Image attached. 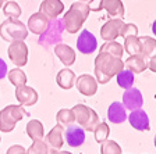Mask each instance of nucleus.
Returning a JSON list of instances; mask_svg holds the SVG:
<instances>
[{
  "label": "nucleus",
  "mask_w": 156,
  "mask_h": 154,
  "mask_svg": "<svg viewBox=\"0 0 156 154\" xmlns=\"http://www.w3.org/2000/svg\"><path fill=\"white\" fill-rule=\"evenodd\" d=\"M124 70V63L120 57L101 51L95 58V77L99 84H107L113 77Z\"/></svg>",
  "instance_id": "nucleus-1"
},
{
  "label": "nucleus",
  "mask_w": 156,
  "mask_h": 154,
  "mask_svg": "<svg viewBox=\"0 0 156 154\" xmlns=\"http://www.w3.org/2000/svg\"><path fill=\"white\" fill-rule=\"evenodd\" d=\"M128 121H130L131 126L136 131H149L151 129L149 117H148L146 111H144L142 108L131 111V114L128 115Z\"/></svg>",
  "instance_id": "nucleus-16"
},
{
  "label": "nucleus",
  "mask_w": 156,
  "mask_h": 154,
  "mask_svg": "<svg viewBox=\"0 0 156 154\" xmlns=\"http://www.w3.org/2000/svg\"><path fill=\"white\" fill-rule=\"evenodd\" d=\"M27 154H49V146L45 139L34 140V143L27 150Z\"/></svg>",
  "instance_id": "nucleus-32"
},
{
  "label": "nucleus",
  "mask_w": 156,
  "mask_h": 154,
  "mask_svg": "<svg viewBox=\"0 0 156 154\" xmlns=\"http://www.w3.org/2000/svg\"><path fill=\"white\" fill-rule=\"evenodd\" d=\"M94 133H95V139H96L98 143H102V142L107 140L109 133H110V128L107 126L106 122H99L96 125V128L94 129Z\"/></svg>",
  "instance_id": "nucleus-33"
},
{
  "label": "nucleus",
  "mask_w": 156,
  "mask_h": 154,
  "mask_svg": "<svg viewBox=\"0 0 156 154\" xmlns=\"http://www.w3.org/2000/svg\"><path fill=\"white\" fill-rule=\"evenodd\" d=\"M124 67L127 70L133 71L134 74H141L148 68V60L144 57L142 54H136V56H130L128 60L124 63Z\"/></svg>",
  "instance_id": "nucleus-20"
},
{
  "label": "nucleus",
  "mask_w": 156,
  "mask_h": 154,
  "mask_svg": "<svg viewBox=\"0 0 156 154\" xmlns=\"http://www.w3.org/2000/svg\"><path fill=\"white\" fill-rule=\"evenodd\" d=\"M6 154H27V150L23 147V146L14 145V146H10Z\"/></svg>",
  "instance_id": "nucleus-36"
},
{
  "label": "nucleus",
  "mask_w": 156,
  "mask_h": 154,
  "mask_svg": "<svg viewBox=\"0 0 156 154\" xmlns=\"http://www.w3.org/2000/svg\"><path fill=\"white\" fill-rule=\"evenodd\" d=\"M55 54L57 56L58 60L62 61L66 67H70V65H73L75 63V51L68 45H63V43L56 45Z\"/></svg>",
  "instance_id": "nucleus-19"
},
{
  "label": "nucleus",
  "mask_w": 156,
  "mask_h": 154,
  "mask_svg": "<svg viewBox=\"0 0 156 154\" xmlns=\"http://www.w3.org/2000/svg\"><path fill=\"white\" fill-rule=\"evenodd\" d=\"M16 97L21 106H34L38 101V92L34 87L23 85L16 87Z\"/></svg>",
  "instance_id": "nucleus-15"
},
{
  "label": "nucleus",
  "mask_w": 156,
  "mask_h": 154,
  "mask_svg": "<svg viewBox=\"0 0 156 154\" xmlns=\"http://www.w3.org/2000/svg\"><path fill=\"white\" fill-rule=\"evenodd\" d=\"M148 68H149L152 72L156 74V57H153V58L149 60V63H148Z\"/></svg>",
  "instance_id": "nucleus-38"
},
{
  "label": "nucleus",
  "mask_w": 156,
  "mask_h": 154,
  "mask_svg": "<svg viewBox=\"0 0 156 154\" xmlns=\"http://www.w3.org/2000/svg\"><path fill=\"white\" fill-rule=\"evenodd\" d=\"M64 31L66 28H64V24H63V18L52 19L49 22L48 28L39 35V39H38L39 46H42L45 49H50L53 46L58 45L63 40Z\"/></svg>",
  "instance_id": "nucleus-4"
},
{
  "label": "nucleus",
  "mask_w": 156,
  "mask_h": 154,
  "mask_svg": "<svg viewBox=\"0 0 156 154\" xmlns=\"http://www.w3.org/2000/svg\"><path fill=\"white\" fill-rule=\"evenodd\" d=\"M133 35H138V26L135 24H124L121 28L120 36L121 38H127V36H133Z\"/></svg>",
  "instance_id": "nucleus-34"
},
{
  "label": "nucleus",
  "mask_w": 156,
  "mask_h": 154,
  "mask_svg": "<svg viewBox=\"0 0 156 154\" xmlns=\"http://www.w3.org/2000/svg\"><path fill=\"white\" fill-rule=\"evenodd\" d=\"M152 32H153V35L156 36V19L152 22Z\"/></svg>",
  "instance_id": "nucleus-40"
},
{
  "label": "nucleus",
  "mask_w": 156,
  "mask_h": 154,
  "mask_svg": "<svg viewBox=\"0 0 156 154\" xmlns=\"http://www.w3.org/2000/svg\"><path fill=\"white\" fill-rule=\"evenodd\" d=\"M64 11V4L62 0H43L39 6V13L48 17L49 21L56 19Z\"/></svg>",
  "instance_id": "nucleus-14"
},
{
  "label": "nucleus",
  "mask_w": 156,
  "mask_h": 154,
  "mask_svg": "<svg viewBox=\"0 0 156 154\" xmlns=\"http://www.w3.org/2000/svg\"><path fill=\"white\" fill-rule=\"evenodd\" d=\"M56 82L62 89H71L73 86H75V74L68 68H63L56 75Z\"/></svg>",
  "instance_id": "nucleus-21"
},
{
  "label": "nucleus",
  "mask_w": 156,
  "mask_h": 154,
  "mask_svg": "<svg viewBox=\"0 0 156 154\" xmlns=\"http://www.w3.org/2000/svg\"><path fill=\"white\" fill-rule=\"evenodd\" d=\"M28 36V26L24 25L18 18H7L0 25V38L6 42L25 40Z\"/></svg>",
  "instance_id": "nucleus-3"
},
{
  "label": "nucleus",
  "mask_w": 156,
  "mask_h": 154,
  "mask_svg": "<svg viewBox=\"0 0 156 154\" xmlns=\"http://www.w3.org/2000/svg\"><path fill=\"white\" fill-rule=\"evenodd\" d=\"M64 139L70 147H80L85 142V129L73 124L64 129Z\"/></svg>",
  "instance_id": "nucleus-10"
},
{
  "label": "nucleus",
  "mask_w": 156,
  "mask_h": 154,
  "mask_svg": "<svg viewBox=\"0 0 156 154\" xmlns=\"http://www.w3.org/2000/svg\"><path fill=\"white\" fill-rule=\"evenodd\" d=\"M7 54L13 64H16L17 67H24L28 61V46L25 45L24 40L11 42L7 50Z\"/></svg>",
  "instance_id": "nucleus-7"
},
{
  "label": "nucleus",
  "mask_w": 156,
  "mask_h": 154,
  "mask_svg": "<svg viewBox=\"0 0 156 154\" xmlns=\"http://www.w3.org/2000/svg\"><path fill=\"white\" fill-rule=\"evenodd\" d=\"M124 25V21L121 18H112L107 22L103 24V26L101 28V38L106 42H112L116 40L120 36L121 28Z\"/></svg>",
  "instance_id": "nucleus-8"
},
{
  "label": "nucleus",
  "mask_w": 156,
  "mask_h": 154,
  "mask_svg": "<svg viewBox=\"0 0 156 154\" xmlns=\"http://www.w3.org/2000/svg\"><path fill=\"white\" fill-rule=\"evenodd\" d=\"M7 74H9V68H7L6 61L0 58V79H3Z\"/></svg>",
  "instance_id": "nucleus-37"
},
{
  "label": "nucleus",
  "mask_w": 156,
  "mask_h": 154,
  "mask_svg": "<svg viewBox=\"0 0 156 154\" xmlns=\"http://www.w3.org/2000/svg\"><path fill=\"white\" fill-rule=\"evenodd\" d=\"M88 6L91 11H101L103 10V0H89Z\"/></svg>",
  "instance_id": "nucleus-35"
},
{
  "label": "nucleus",
  "mask_w": 156,
  "mask_h": 154,
  "mask_svg": "<svg viewBox=\"0 0 156 154\" xmlns=\"http://www.w3.org/2000/svg\"><path fill=\"white\" fill-rule=\"evenodd\" d=\"M75 87L78 92L85 96H94L98 92V80L92 75L82 74L78 78H75Z\"/></svg>",
  "instance_id": "nucleus-12"
},
{
  "label": "nucleus",
  "mask_w": 156,
  "mask_h": 154,
  "mask_svg": "<svg viewBox=\"0 0 156 154\" xmlns=\"http://www.w3.org/2000/svg\"><path fill=\"white\" fill-rule=\"evenodd\" d=\"M77 49L82 54H92L98 49V40L88 29H84L77 39Z\"/></svg>",
  "instance_id": "nucleus-11"
},
{
  "label": "nucleus",
  "mask_w": 156,
  "mask_h": 154,
  "mask_svg": "<svg viewBox=\"0 0 156 154\" xmlns=\"http://www.w3.org/2000/svg\"><path fill=\"white\" fill-rule=\"evenodd\" d=\"M49 18L48 17H45L42 13H35V14H32V15L29 17V19H28V29L31 31L32 33H35V35H41V33L45 31L46 28H48V25H49Z\"/></svg>",
  "instance_id": "nucleus-18"
},
{
  "label": "nucleus",
  "mask_w": 156,
  "mask_h": 154,
  "mask_svg": "<svg viewBox=\"0 0 156 154\" xmlns=\"http://www.w3.org/2000/svg\"><path fill=\"white\" fill-rule=\"evenodd\" d=\"M3 13L7 18H20L23 10L17 2H6V4L3 6Z\"/></svg>",
  "instance_id": "nucleus-29"
},
{
  "label": "nucleus",
  "mask_w": 156,
  "mask_h": 154,
  "mask_svg": "<svg viewBox=\"0 0 156 154\" xmlns=\"http://www.w3.org/2000/svg\"><path fill=\"white\" fill-rule=\"evenodd\" d=\"M0 142H2V138H0Z\"/></svg>",
  "instance_id": "nucleus-44"
},
{
  "label": "nucleus",
  "mask_w": 156,
  "mask_h": 154,
  "mask_svg": "<svg viewBox=\"0 0 156 154\" xmlns=\"http://www.w3.org/2000/svg\"><path fill=\"white\" fill-rule=\"evenodd\" d=\"M64 129L62 125H56L55 128H52V131L49 132L48 135L45 136V140L49 146V154H53L55 151L60 150L64 145Z\"/></svg>",
  "instance_id": "nucleus-9"
},
{
  "label": "nucleus",
  "mask_w": 156,
  "mask_h": 154,
  "mask_svg": "<svg viewBox=\"0 0 156 154\" xmlns=\"http://www.w3.org/2000/svg\"><path fill=\"white\" fill-rule=\"evenodd\" d=\"M89 6L85 2H75L70 6V10L63 17V24L68 33H77L82 28L85 19L89 15Z\"/></svg>",
  "instance_id": "nucleus-2"
},
{
  "label": "nucleus",
  "mask_w": 156,
  "mask_h": 154,
  "mask_svg": "<svg viewBox=\"0 0 156 154\" xmlns=\"http://www.w3.org/2000/svg\"><path fill=\"white\" fill-rule=\"evenodd\" d=\"M101 51H106V53H110V54L116 56V57H123V51H124V46L117 43L116 40H112V42H106L105 45L101 46Z\"/></svg>",
  "instance_id": "nucleus-30"
},
{
  "label": "nucleus",
  "mask_w": 156,
  "mask_h": 154,
  "mask_svg": "<svg viewBox=\"0 0 156 154\" xmlns=\"http://www.w3.org/2000/svg\"><path fill=\"white\" fill-rule=\"evenodd\" d=\"M123 106L126 107V110H130V111L142 108L144 97L142 93L140 92V89H136V87L127 89L123 94Z\"/></svg>",
  "instance_id": "nucleus-13"
},
{
  "label": "nucleus",
  "mask_w": 156,
  "mask_h": 154,
  "mask_svg": "<svg viewBox=\"0 0 156 154\" xmlns=\"http://www.w3.org/2000/svg\"><path fill=\"white\" fill-rule=\"evenodd\" d=\"M128 118L126 112V107L120 101H113L107 108V119L112 124H123Z\"/></svg>",
  "instance_id": "nucleus-17"
},
{
  "label": "nucleus",
  "mask_w": 156,
  "mask_h": 154,
  "mask_svg": "<svg viewBox=\"0 0 156 154\" xmlns=\"http://www.w3.org/2000/svg\"><path fill=\"white\" fill-rule=\"evenodd\" d=\"M27 135L34 140H41L45 138V131H43L42 122L38 119H31L27 124Z\"/></svg>",
  "instance_id": "nucleus-23"
},
{
  "label": "nucleus",
  "mask_w": 156,
  "mask_h": 154,
  "mask_svg": "<svg viewBox=\"0 0 156 154\" xmlns=\"http://www.w3.org/2000/svg\"><path fill=\"white\" fill-rule=\"evenodd\" d=\"M141 39V54L146 58V60H151V58L156 57V40L153 38L149 36H144Z\"/></svg>",
  "instance_id": "nucleus-24"
},
{
  "label": "nucleus",
  "mask_w": 156,
  "mask_h": 154,
  "mask_svg": "<svg viewBox=\"0 0 156 154\" xmlns=\"http://www.w3.org/2000/svg\"><path fill=\"white\" fill-rule=\"evenodd\" d=\"M56 121H57V124L62 125L63 128H67V126L73 125L75 122V117H74L73 110L71 108H62L57 112V115H56Z\"/></svg>",
  "instance_id": "nucleus-26"
},
{
  "label": "nucleus",
  "mask_w": 156,
  "mask_h": 154,
  "mask_svg": "<svg viewBox=\"0 0 156 154\" xmlns=\"http://www.w3.org/2000/svg\"><path fill=\"white\" fill-rule=\"evenodd\" d=\"M103 9L112 18H124V4L121 0H103Z\"/></svg>",
  "instance_id": "nucleus-22"
},
{
  "label": "nucleus",
  "mask_w": 156,
  "mask_h": 154,
  "mask_svg": "<svg viewBox=\"0 0 156 154\" xmlns=\"http://www.w3.org/2000/svg\"><path fill=\"white\" fill-rule=\"evenodd\" d=\"M53 154H73V153H70V151H64V150H57Z\"/></svg>",
  "instance_id": "nucleus-39"
},
{
  "label": "nucleus",
  "mask_w": 156,
  "mask_h": 154,
  "mask_svg": "<svg viewBox=\"0 0 156 154\" xmlns=\"http://www.w3.org/2000/svg\"><path fill=\"white\" fill-rule=\"evenodd\" d=\"M153 143H155V147H156V135H155V139H153Z\"/></svg>",
  "instance_id": "nucleus-42"
},
{
  "label": "nucleus",
  "mask_w": 156,
  "mask_h": 154,
  "mask_svg": "<svg viewBox=\"0 0 156 154\" xmlns=\"http://www.w3.org/2000/svg\"><path fill=\"white\" fill-rule=\"evenodd\" d=\"M116 79H117V85L127 90L133 87L134 85V72L130 70H123L116 75Z\"/></svg>",
  "instance_id": "nucleus-27"
},
{
  "label": "nucleus",
  "mask_w": 156,
  "mask_h": 154,
  "mask_svg": "<svg viewBox=\"0 0 156 154\" xmlns=\"http://www.w3.org/2000/svg\"><path fill=\"white\" fill-rule=\"evenodd\" d=\"M124 50L130 56L141 54V39L138 38V35L124 38Z\"/></svg>",
  "instance_id": "nucleus-25"
},
{
  "label": "nucleus",
  "mask_w": 156,
  "mask_h": 154,
  "mask_svg": "<svg viewBox=\"0 0 156 154\" xmlns=\"http://www.w3.org/2000/svg\"><path fill=\"white\" fill-rule=\"evenodd\" d=\"M7 77H9V80L11 82V85H14L16 87L27 85V75L21 68H14V70L9 71Z\"/></svg>",
  "instance_id": "nucleus-28"
},
{
  "label": "nucleus",
  "mask_w": 156,
  "mask_h": 154,
  "mask_svg": "<svg viewBox=\"0 0 156 154\" xmlns=\"http://www.w3.org/2000/svg\"><path fill=\"white\" fill-rule=\"evenodd\" d=\"M71 110H73V112H74L75 122H77L80 126H82L85 131L94 132L96 125L101 122L96 111L87 106H84V104H75Z\"/></svg>",
  "instance_id": "nucleus-6"
},
{
  "label": "nucleus",
  "mask_w": 156,
  "mask_h": 154,
  "mask_svg": "<svg viewBox=\"0 0 156 154\" xmlns=\"http://www.w3.org/2000/svg\"><path fill=\"white\" fill-rule=\"evenodd\" d=\"M29 115L28 111H25L24 106H7L0 111V131L4 133H9L16 128V124Z\"/></svg>",
  "instance_id": "nucleus-5"
},
{
  "label": "nucleus",
  "mask_w": 156,
  "mask_h": 154,
  "mask_svg": "<svg viewBox=\"0 0 156 154\" xmlns=\"http://www.w3.org/2000/svg\"><path fill=\"white\" fill-rule=\"evenodd\" d=\"M6 2L7 0H0V7H3L4 4H6Z\"/></svg>",
  "instance_id": "nucleus-41"
},
{
  "label": "nucleus",
  "mask_w": 156,
  "mask_h": 154,
  "mask_svg": "<svg viewBox=\"0 0 156 154\" xmlns=\"http://www.w3.org/2000/svg\"><path fill=\"white\" fill-rule=\"evenodd\" d=\"M101 154H123V151L117 142L107 139L101 143Z\"/></svg>",
  "instance_id": "nucleus-31"
},
{
  "label": "nucleus",
  "mask_w": 156,
  "mask_h": 154,
  "mask_svg": "<svg viewBox=\"0 0 156 154\" xmlns=\"http://www.w3.org/2000/svg\"><path fill=\"white\" fill-rule=\"evenodd\" d=\"M80 2H89V0H80Z\"/></svg>",
  "instance_id": "nucleus-43"
}]
</instances>
